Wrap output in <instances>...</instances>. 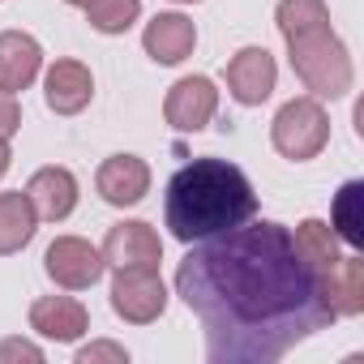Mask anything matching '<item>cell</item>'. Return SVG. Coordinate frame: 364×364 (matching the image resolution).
Wrapping results in <instances>:
<instances>
[{
	"instance_id": "6da1fadb",
	"label": "cell",
	"mask_w": 364,
	"mask_h": 364,
	"mask_svg": "<svg viewBox=\"0 0 364 364\" xmlns=\"http://www.w3.org/2000/svg\"><path fill=\"white\" fill-rule=\"evenodd\" d=\"M176 296L206 334L210 364H274L334 321L317 270L283 223H240L193 240L176 266Z\"/></svg>"
},
{
	"instance_id": "7a4b0ae2",
	"label": "cell",
	"mask_w": 364,
	"mask_h": 364,
	"mask_svg": "<svg viewBox=\"0 0 364 364\" xmlns=\"http://www.w3.org/2000/svg\"><path fill=\"white\" fill-rule=\"evenodd\" d=\"M253 215H257V193L249 185V176L228 159L185 163L171 176L167 202H163V219H167L171 236L185 245L232 232Z\"/></svg>"
},
{
	"instance_id": "3957f363",
	"label": "cell",
	"mask_w": 364,
	"mask_h": 364,
	"mask_svg": "<svg viewBox=\"0 0 364 364\" xmlns=\"http://www.w3.org/2000/svg\"><path fill=\"white\" fill-rule=\"evenodd\" d=\"M279 35L287 39L291 69L313 99H343L351 90V56L330 26L326 0H279Z\"/></svg>"
},
{
	"instance_id": "277c9868",
	"label": "cell",
	"mask_w": 364,
	"mask_h": 364,
	"mask_svg": "<svg viewBox=\"0 0 364 364\" xmlns=\"http://www.w3.org/2000/svg\"><path fill=\"white\" fill-rule=\"evenodd\" d=\"M270 141L291 163L317 159L326 150V141H330V116H326V107L313 95L283 103L279 116H274V124H270Z\"/></svg>"
},
{
	"instance_id": "5b68a950",
	"label": "cell",
	"mask_w": 364,
	"mask_h": 364,
	"mask_svg": "<svg viewBox=\"0 0 364 364\" xmlns=\"http://www.w3.org/2000/svg\"><path fill=\"white\" fill-rule=\"evenodd\" d=\"M112 309L129 326H150L167 309V287L159 279V266H120L112 279Z\"/></svg>"
},
{
	"instance_id": "8992f818",
	"label": "cell",
	"mask_w": 364,
	"mask_h": 364,
	"mask_svg": "<svg viewBox=\"0 0 364 364\" xmlns=\"http://www.w3.org/2000/svg\"><path fill=\"white\" fill-rule=\"evenodd\" d=\"M43 270H48V279L56 287L86 291V287H95L103 279L107 262H103V253L90 240H82V236H56L48 245V253H43Z\"/></svg>"
},
{
	"instance_id": "52a82bcc",
	"label": "cell",
	"mask_w": 364,
	"mask_h": 364,
	"mask_svg": "<svg viewBox=\"0 0 364 364\" xmlns=\"http://www.w3.org/2000/svg\"><path fill=\"white\" fill-rule=\"evenodd\" d=\"M215 112H219V90H215V82L202 77V73L180 77V82L167 90V99H163V116H167V124H171L176 133H202V129L215 120Z\"/></svg>"
},
{
	"instance_id": "ba28073f",
	"label": "cell",
	"mask_w": 364,
	"mask_h": 364,
	"mask_svg": "<svg viewBox=\"0 0 364 364\" xmlns=\"http://www.w3.org/2000/svg\"><path fill=\"white\" fill-rule=\"evenodd\" d=\"M279 82V65L266 48H240L228 65V90L245 107H262Z\"/></svg>"
},
{
	"instance_id": "9c48e42d",
	"label": "cell",
	"mask_w": 364,
	"mask_h": 364,
	"mask_svg": "<svg viewBox=\"0 0 364 364\" xmlns=\"http://www.w3.org/2000/svg\"><path fill=\"white\" fill-rule=\"evenodd\" d=\"M95 189L107 206H137L146 193H150V167L146 159L137 154H112L99 163V176H95Z\"/></svg>"
},
{
	"instance_id": "30bf717a",
	"label": "cell",
	"mask_w": 364,
	"mask_h": 364,
	"mask_svg": "<svg viewBox=\"0 0 364 364\" xmlns=\"http://www.w3.org/2000/svg\"><path fill=\"white\" fill-rule=\"evenodd\" d=\"M103 262L107 266H159L163 262V240H159V232L150 228V223H141V219H129V223H116L112 232H107V240H103Z\"/></svg>"
},
{
	"instance_id": "8fae6325",
	"label": "cell",
	"mask_w": 364,
	"mask_h": 364,
	"mask_svg": "<svg viewBox=\"0 0 364 364\" xmlns=\"http://www.w3.org/2000/svg\"><path fill=\"white\" fill-rule=\"evenodd\" d=\"M321 300L334 309V317H360L364 313V262L360 257H334L326 270H317Z\"/></svg>"
},
{
	"instance_id": "7c38bea8",
	"label": "cell",
	"mask_w": 364,
	"mask_h": 364,
	"mask_svg": "<svg viewBox=\"0 0 364 364\" xmlns=\"http://www.w3.org/2000/svg\"><path fill=\"white\" fill-rule=\"evenodd\" d=\"M43 99L56 116H77L95 99V77L82 60H56L43 77Z\"/></svg>"
},
{
	"instance_id": "4fadbf2b",
	"label": "cell",
	"mask_w": 364,
	"mask_h": 364,
	"mask_svg": "<svg viewBox=\"0 0 364 364\" xmlns=\"http://www.w3.org/2000/svg\"><path fill=\"white\" fill-rule=\"evenodd\" d=\"M26 198H31V206H35L39 219L60 223L77 206V176L69 167H39L31 176V185H26Z\"/></svg>"
},
{
	"instance_id": "5bb4252c",
	"label": "cell",
	"mask_w": 364,
	"mask_h": 364,
	"mask_svg": "<svg viewBox=\"0 0 364 364\" xmlns=\"http://www.w3.org/2000/svg\"><path fill=\"white\" fill-rule=\"evenodd\" d=\"M31 330L43 338H56V343H73L90 330V313L73 296H43L31 304Z\"/></svg>"
},
{
	"instance_id": "9a60e30c",
	"label": "cell",
	"mask_w": 364,
	"mask_h": 364,
	"mask_svg": "<svg viewBox=\"0 0 364 364\" xmlns=\"http://www.w3.org/2000/svg\"><path fill=\"white\" fill-rule=\"evenodd\" d=\"M141 48L159 65H180L198 48V26L185 14H159V18H150V26L141 35Z\"/></svg>"
},
{
	"instance_id": "2e32d148",
	"label": "cell",
	"mask_w": 364,
	"mask_h": 364,
	"mask_svg": "<svg viewBox=\"0 0 364 364\" xmlns=\"http://www.w3.org/2000/svg\"><path fill=\"white\" fill-rule=\"evenodd\" d=\"M43 69V48L26 31H5L0 35V90H26Z\"/></svg>"
},
{
	"instance_id": "e0dca14e",
	"label": "cell",
	"mask_w": 364,
	"mask_h": 364,
	"mask_svg": "<svg viewBox=\"0 0 364 364\" xmlns=\"http://www.w3.org/2000/svg\"><path fill=\"white\" fill-rule=\"evenodd\" d=\"M35 228H39V215L26 193H0V257L22 253L35 240Z\"/></svg>"
},
{
	"instance_id": "ac0fdd59",
	"label": "cell",
	"mask_w": 364,
	"mask_h": 364,
	"mask_svg": "<svg viewBox=\"0 0 364 364\" xmlns=\"http://www.w3.org/2000/svg\"><path fill=\"white\" fill-rule=\"evenodd\" d=\"M330 228L351 249H364V185L360 180H347V185L338 189V198L330 206Z\"/></svg>"
},
{
	"instance_id": "d6986e66",
	"label": "cell",
	"mask_w": 364,
	"mask_h": 364,
	"mask_svg": "<svg viewBox=\"0 0 364 364\" xmlns=\"http://www.w3.org/2000/svg\"><path fill=\"white\" fill-rule=\"evenodd\" d=\"M291 245H296V253H300L313 270H326V266L338 257V236H334V228L321 223V219H304V223L296 228Z\"/></svg>"
},
{
	"instance_id": "ffe728a7",
	"label": "cell",
	"mask_w": 364,
	"mask_h": 364,
	"mask_svg": "<svg viewBox=\"0 0 364 364\" xmlns=\"http://www.w3.org/2000/svg\"><path fill=\"white\" fill-rule=\"evenodd\" d=\"M141 14V0H90L86 5V22L99 35H124Z\"/></svg>"
},
{
	"instance_id": "44dd1931",
	"label": "cell",
	"mask_w": 364,
	"mask_h": 364,
	"mask_svg": "<svg viewBox=\"0 0 364 364\" xmlns=\"http://www.w3.org/2000/svg\"><path fill=\"white\" fill-rule=\"evenodd\" d=\"M99 360L124 364V360H129V351H124L120 343H90V347H82V351H77V364H99Z\"/></svg>"
},
{
	"instance_id": "7402d4cb",
	"label": "cell",
	"mask_w": 364,
	"mask_h": 364,
	"mask_svg": "<svg viewBox=\"0 0 364 364\" xmlns=\"http://www.w3.org/2000/svg\"><path fill=\"white\" fill-rule=\"evenodd\" d=\"M9 360H31V364H39V360H43V347H35V343H26V338H5V343H0V364H9Z\"/></svg>"
},
{
	"instance_id": "603a6c76",
	"label": "cell",
	"mask_w": 364,
	"mask_h": 364,
	"mask_svg": "<svg viewBox=\"0 0 364 364\" xmlns=\"http://www.w3.org/2000/svg\"><path fill=\"white\" fill-rule=\"evenodd\" d=\"M22 129V107H18V95L0 90V137H14Z\"/></svg>"
},
{
	"instance_id": "cb8c5ba5",
	"label": "cell",
	"mask_w": 364,
	"mask_h": 364,
	"mask_svg": "<svg viewBox=\"0 0 364 364\" xmlns=\"http://www.w3.org/2000/svg\"><path fill=\"white\" fill-rule=\"evenodd\" d=\"M9 159H14V150H9V137H0V176L9 171Z\"/></svg>"
},
{
	"instance_id": "d4e9b609",
	"label": "cell",
	"mask_w": 364,
	"mask_h": 364,
	"mask_svg": "<svg viewBox=\"0 0 364 364\" xmlns=\"http://www.w3.org/2000/svg\"><path fill=\"white\" fill-rule=\"evenodd\" d=\"M65 5H82V9H86V5H90V0H65Z\"/></svg>"
},
{
	"instance_id": "484cf974",
	"label": "cell",
	"mask_w": 364,
	"mask_h": 364,
	"mask_svg": "<svg viewBox=\"0 0 364 364\" xmlns=\"http://www.w3.org/2000/svg\"><path fill=\"white\" fill-rule=\"evenodd\" d=\"M180 5H193V0H180Z\"/></svg>"
}]
</instances>
